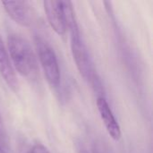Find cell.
Returning <instances> with one entry per match:
<instances>
[{
  "mask_svg": "<svg viewBox=\"0 0 153 153\" xmlns=\"http://www.w3.org/2000/svg\"><path fill=\"white\" fill-rule=\"evenodd\" d=\"M7 48L13 69L22 77L33 79L38 74V63L29 41L21 35L10 34L7 38Z\"/></svg>",
  "mask_w": 153,
  "mask_h": 153,
  "instance_id": "cell-1",
  "label": "cell"
},
{
  "mask_svg": "<svg viewBox=\"0 0 153 153\" xmlns=\"http://www.w3.org/2000/svg\"><path fill=\"white\" fill-rule=\"evenodd\" d=\"M37 55L48 84L57 88L60 84L61 74L56 55L51 45L43 37L37 35L34 39Z\"/></svg>",
  "mask_w": 153,
  "mask_h": 153,
  "instance_id": "cell-2",
  "label": "cell"
},
{
  "mask_svg": "<svg viewBox=\"0 0 153 153\" xmlns=\"http://www.w3.org/2000/svg\"><path fill=\"white\" fill-rule=\"evenodd\" d=\"M71 51L78 72L85 81L91 82L97 74L81 34L71 36Z\"/></svg>",
  "mask_w": 153,
  "mask_h": 153,
  "instance_id": "cell-3",
  "label": "cell"
},
{
  "mask_svg": "<svg viewBox=\"0 0 153 153\" xmlns=\"http://www.w3.org/2000/svg\"><path fill=\"white\" fill-rule=\"evenodd\" d=\"M4 11L16 23L23 27H29L34 20V13L30 4L26 1H4Z\"/></svg>",
  "mask_w": 153,
  "mask_h": 153,
  "instance_id": "cell-4",
  "label": "cell"
},
{
  "mask_svg": "<svg viewBox=\"0 0 153 153\" xmlns=\"http://www.w3.org/2000/svg\"><path fill=\"white\" fill-rule=\"evenodd\" d=\"M43 6L48 22L54 31L63 36L66 32V25L62 1L47 0L43 2Z\"/></svg>",
  "mask_w": 153,
  "mask_h": 153,
  "instance_id": "cell-5",
  "label": "cell"
},
{
  "mask_svg": "<svg viewBox=\"0 0 153 153\" xmlns=\"http://www.w3.org/2000/svg\"><path fill=\"white\" fill-rule=\"evenodd\" d=\"M97 107L108 134L114 141L118 142L122 136L121 128L105 97L97 98Z\"/></svg>",
  "mask_w": 153,
  "mask_h": 153,
  "instance_id": "cell-6",
  "label": "cell"
},
{
  "mask_svg": "<svg viewBox=\"0 0 153 153\" xmlns=\"http://www.w3.org/2000/svg\"><path fill=\"white\" fill-rule=\"evenodd\" d=\"M0 74L4 79L7 86L14 92L19 90V82L15 71L12 65L11 59L7 53V50L4 45V42L0 37Z\"/></svg>",
  "mask_w": 153,
  "mask_h": 153,
  "instance_id": "cell-7",
  "label": "cell"
},
{
  "mask_svg": "<svg viewBox=\"0 0 153 153\" xmlns=\"http://www.w3.org/2000/svg\"><path fill=\"white\" fill-rule=\"evenodd\" d=\"M8 143V137H7V133L4 125L3 118L0 114V146L3 148L4 146H7Z\"/></svg>",
  "mask_w": 153,
  "mask_h": 153,
  "instance_id": "cell-8",
  "label": "cell"
},
{
  "mask_svg": "<svg viewBox=\"0 0 153 153\" xmlns=\"http://www.w3.org/2000/svg\"><path fill=\"white\" fill-rule=\"evenodd\" d=\"M30 153H51L50 151L41 143H36L32 146Z\"/></svg>",
  "mask_w": 153,
  "mask_h": 153,
  "instance_id": "cell-9",
  "label": "cell"
},
{
  "mask_svg": "<svg viewBox=\"0 0 153 153\" xmlns=\"http://www.w3.org/2000/svg\"><path fill=\"white\" fill-rule=\"evenodd\" d=\"M93 153H110L109 150L105 147L104 145H102L101 143H97L94 145L93 148Z\"/></svg>",
  "mask_w": 153,
  "mask_h": 153,
  "instance_id": "cell-10",
  "label": "cell"
},
{
  "mask_svg": "<svg viewBox=\"0 0 153 153\" xmlns=\"http://www.w3.org/2000/svg\"><path fill=\"white\" fill-rule=\"evenodd\" d=\"M78 153H89L86 150H84V149H81V150H79V152Z\"/></svg>",
  "mask_w": 153,
  "mask_h": 153,
  "instance_id": "cell-11",
  "label": "cell"
},
{
  "mask_svg": "<svg viewBox=\"0 0 153 153\" xmlns=\"http://www.w3.org/2000/svg\"><path fill=\"white\" fill-rule=\"evenodd\" d=\"M0 153H6L4 152V148H2L1 146H0Z\"/></svg>",
  "mask_w": 153,
  "mask_h": 153,
  "instance_id": "cell-12",
  "label": "cell"
}]
</instances>
